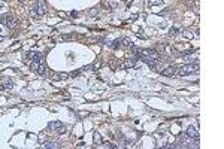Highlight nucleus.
<instances>
[{
    "label": "nucleus",
    "instance_id": "dca6fc26",
    "mask_svg": "<svg viewBox=\"0 0 224 149\" xmlns=\"http://www.w3.org/2000/svg\"><path fill=\"white\" fill-rule=\"evenodd\" d=\"M120 45H121V40H120V39H117V40H114V42H112L111 48H112V49H117V48L120 46Z\"/></svg>",
    "mask_w": 224,
    "mask_h": 149
},
{
    "label": "nucleus",
    "instance_id": "ddd939ff",
    "mask_svg": "<svg viewBox=\"0 0 224 149\" xmlns=\"http://www.w3.org/2000/svg\"><path fill=\"white\" fill-rule=\"evenodd\" d=\"M155 51L159 52L160 55L162 54H164L166 52V45H163V43H160V45H157V48H155Z\"/></svg>",
    "mask_w": 224,
    "mask_h": 149
},
{
    "label": "nucleus",
    "instance_id": "2eb2a0df",
    "mask_svg": "<svg viewBox=\"0 0 224 149\" xmlns=\"http://www.w3.org/2000/svg\"><path fill=\"white\" fill-rule=\"evenodd\" d=\"M178 33H179V30H178L176 27H172V29L169 30V36H170V37H173V36H175V34H178Z\"/></svg>",
    "mask_w": 224,
    "mask_h": 149
},
{
    "label": "nucleus",
    "instance_id": "5701e85b",
    "mask_svg": "<svg viewBox=\"0 0 224 149\" xmlns=\"http://www.w3.org/2000/svg\"><path fill=\"white\" fill-rule=\"evenodd\" d=\"M115 66H117V63H115V60H112V61H111V67H112V69H115Z\"/></svg>",
    "mask_w": 224,
    "mask_h": 149
},
{
    "label": "nucleus",
    "instance_id": "f257e3e1",
    "mask_svg": "<svg viewBox=\"0 0 224 149\" xmlns=\"http://www.w3.org/2000/svg\"><path fill=\"white\" fill-rule=\"evenodd\" d=\"M197 70H199V61H194V63L191 64H184L178 69V73L181 74V76H185V74H191V73H196Z\"/></svg>",
    "mask_w": 224,
    "mask_h": 149
},
{
    "label": "nucleus",
    "instance_id": "39448f33",
    "mask_svg": "<svg viewBox=\"0 0 224 149\" xmlns=\"http://www.w3.org/2000/svg\"><path fill=\"white\" fill-rule=\"evenodd\" d=\"M162 74H163V76H167V78H173V76H176V74H178V69L173 67V66L164 67L162 70Z\"/></svg>",
    "mask_w": 224,
    "mask_h": 149
},
{
    "label": "nucleus",
    "instance_id": "20e7f679",
    "mask_svg": "<svg viewBox=\"0 0 224 149\" xmlns=\"http://www.w3.org/2000/svg\"><path fill=\"white\" fill-rule=\"evenodd\" d=\"M46 130H48V131H52V133H58V134H61V133L66 131V127H64V124L54 121V122H49V124H48Z\"/></svg>",
    "mask_w": 224,
    "mask_h": 149
},
{
    "label": "nucleus",
    "instance_id": "6e6552de",
    "mask_svg": "<svg viewBox=\"0 0 224 149\" xmlns=\"http://www.w3.org/2000/svg\"><path fill=\"white\" fill-rule=\"evenodd\" d=\"M3 84V86L5 88H8V90H12L14 88V82H12V79H9V78H2V81H0Z\"/></svg>",
    "mask_w": 224,
    "mask_h": 149
},
{
    "label": "nucleus",
    "instance_id": "1a4fd4ad",
    "mask_svg": "<svg viewBox=\"0 0 224 149\" xmlns=\"http://www.w3.org/2000/svg\"><path fill=\"white\" fill-rule=\"evenodd\" d=\"M133 66H136V60L135 58H130V60L126 61V63L121 64V69H130V67H133Z\"/></svg>",
    "mask_w": 224,
    "mask_h": 149
},
{
    "label": "nucleus",
    "instance_id": "b1692460",
    "mask_svg": "<svg viewBox=\"0 0 224 149\" xmlns=\"http://www.w3.org/2000/svg\"><path fill=\"white\" fill-rule=\"evenodd\" d=\"M0 40H2V36H0Z\"/></svg>",
    "mask_w": 224,
    "mask_h": 149
},
{
    "label": "nucleus",
    "instance_id": "f3484780",
    "mask_svg": "<svg viewBox=\"0 0 224 149\" xmlns=\"http://www.w3.org/2000/svg\"><path fill=\"white\" fill-rule=\"evenodd\" d=\"M121 43H123L124 46H130V45H131V40H130V37H124V39L121 40Z\"/></svg>",
    "mask_w": 224,
    "mask_h": 149
},
{
    "label": "nucleus",
    "instance_id": "7ed1b4c3",
    "mask_svg": "<svg viewBox=\"0 0 224 149\" xmlns=\"http://www.w3.org/2000/svg\"><path fill=\"white\" fill-rule=\"evenodd\" d=\"M0 21L5 24L6 29H15L18 26V21L14 15H2L0 17Z\"/></svg>",
    "mask_w": 224,
    "mask_h": 149
},
{
    "label": "nucleus",
    "instance_id": "0eeeda50",
    "mask_svg": "<svg viewBox=\"0 0 224 149\" xmlns=\"http://www.w3.org/2000/svg\"><path fill=\"white\" fill-rule=\"evenodd\" d=\"M185 134L188 136L190 139H199V131H197V130H196L194 127H191V125H190V127L187 128Z\"/></svg>",
    "mask_w": 224,
    "mask_h": 149
},
{
    "label": "nucleus",
    "instance_id": "393cba45",
    "mask_svg": "<svg viewBox=\"0 0 224 149\" xmlns=\"http://www.w3.org/2000/svg\"><path fill=\"white\" fill-rule=\"evenodd\" d=\"M20 2H24V0H20Z\"/></svg>",
    "mask_w": 224,
    "mask_h": 149
},
{
    "label": "nucleus",
    "instance_id": "f03ea898",
    "mask_svg": "<svg viewBox=\"0 0 224 149\" xmlns=\"http://www.w3.org/2000/svg\"><path fill=\"white\" fill-rule=\"evenodd\" d=\"M33 18H39L46 14V5H45V0H37V2L33 5Z\"/></svg>",
    "mask_w": 224,
    "mask_h": 149
},
{
    "label": "nucleus",
    "instance_id": "412c9836",
    "mask_svg": "<svg viewBox=\"0 0 224 149\" xmlns=\"http://www.w3.org/2000/svg\"><path fill=\"white\" fill-rule=\"evenodd\" d=\"M94 67H93V64H90V66H85L84 69H82V72H88V70H93Z\"/></svg>",
    "mask_w": 224,
    "mask_h": 149
},
{
    "label": "nucleus",
    "instance_id": "423d86ee",
    "mask_svg": "<svg viewBox=\"0 0 224 149\" xmlns=\"http://www.w3.org/2000/svg\"><path fill=\"white\" fill-rule=\"evenodd\" d=\"M27 58L32 60V61H39V63H44V57L41 52H36V51H30L27 52Z\"/></svg>",
    "mask_w": 224,
    "mask_h": 149
},
{
    "label": "nucleus",
    "instance_id": "4468645a",
    "mask_svg": "<svg viewBox=\"0 0 224 149\" xmlns=\"http://www.w3.org/2000/svg\"><path fill=\"white\" fill-rule=\"evenodd\" d=\"M99 14V8H91L90 10H88V15L90 17H96Z\"/></svg>",
    "mask_w": 224,
    "mask_h": 149
},
{
    "label": "nucleus",
    "instance_id": "4be33fe9",
    "mask_svg": "<svg viewBox=\"0 0 224 149\" xmlns=\"http://www.w3.org/2000/svg\"><path fill=\"white\" fill-rule=\"evenodd\" d=\"M162 3V0H152L151 2V5H160Z\"/></svg>",
    "mask_w": 224,
    "mask_h": 149
},
{
    "label": "nucleus",
    "instance_id": "9d476101",
    "mask_svg": "<svg viewBox=\"0 0 224 149\" xmlns=\"http://www.w3.org/2000/svg\"><path fill=\"white\" fill-rule=\"evenodd\" d=\"M196 34H197V30H191V29L184 30V36H185L187 39H193V37H196Z\"/></svg>",
    "mask_w": 224,
    "mask_h": 149
},
{
    "label": "nucleus",
    "instance_id": "9b49d317",
    "mask_svg": "<svg viewBox=\"0 0 224 149\" xmlns=\"http://www.w3.org/2000/svg\"><path fill=\"white\" fill-rule=\"evenodd\" d=\"M44 146H45V148H49V149H58V148H60V143H57V142H48V143H45Z\"/></svg>",
    "mask_w": 224,
    "mask_h": 149
},
{
    "label": "nucleus",
    "instance_id": "aec40b11",
    "mask_svg": "<svg viewBox=\"0 0 224 149\" xmlns=\"http://www.w3.org/2000/svg\"><path fill=\"white\" fill-rule=\"evenodd\" d=\"M81 73H82V69H79V70H75V72L70 74V76H72V78H75V76H78V74H81Z\"/></svg>",
    "mask_w": 224,
    "mask_h": 149
},
{
    "label": "nucleus",
    "instance_id": "f8f14e48",
    "mask_svg": "<svg viewBox=\"0 0 224 149\" xmlns=\"http://www.w3.org/2000/svg\"><path fill=\"white\" fill-rule=\"evenodd\" d=\"M45 72H46L45 64H44V63H39V64H37V69H36V73H39V74H44Z\"/></svg>",
    "mask_w": 224,
    "mask_h": 149
},
{
    "label": "nucleus",
    "instance_id": "a211bd4d",
    "mask_svg": "<svg viewBox=\"0 0 224 149\" xmlns=\"http://www.w3.org/2000/svg\"><path fill=\"white\" fill-rule=\"evenodd\" d=\"M69 76H70V74H67V73H58L55 78H57V79H67Z\"/></svg>",
    "mask_w": 224,
    "mask_h": 149
},
{
    "label": "nucleus",
    "instance_id": "6ab92c4d",
    "mask_svg": "<svg viewBox=\"0 0 224 149\" xmlns=\"http://www.w3.org/2000/svg\"><path fill=\"white\" fill-rule=\"evenodd\" d=\"M94 140H96V143H102V137H100V134H99V133L94 134Z\"/></svg>",
    "mask_w": 224,
    "mask_h": 149
}]
</instances>
